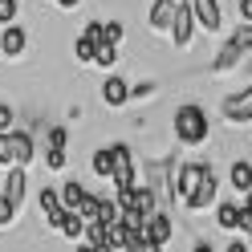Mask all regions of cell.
<instances>
[{
    "instance_id": "6da1fadb",
    "label": "cell",
    "mask_w": 252,
    "mask_h": 252,
    "mask_svg": "<svg viewBox=\"0 0 252 252\" xmlns=\"http://www.w3.org/2000/svg\"><path fill=\"white\" fill-rule=\"evenodd\" d=\"M175 134H179V143H203V138L212 134V118H208V110L195 106V102H187L175 110Z\"/></svg>"
},
{
    "instance_id": "7a4b0ae2",
    "label": "cell",
    "mask_w": 252,
    "mask_h": 252,
    "mask_svg": "<svg viewBox=\"0 0 252 252\" xmlns=\"http://www.w3.org/2000/svg\"><path fill=\"white\" fill-rule=\"evenodd\" d=\"M208 163H187V167H179V183H175V195L183 199V203H191L195 199V191H199V183L208 179Z\"/></svg>"
},
{
    "instance_id": "3957f363",
    "label": "cell",
    "mask_w": 252,
    "mask_h": 252,
    "mask_svg": "<svg viewBox=\"0 0 252 252\" xmlns=\"http://www.w3.org/2000/svg\"><path fill=\"white\" fill-rule=\"evenodd\" d=\"M220 114L228 122H248L252 118V86H244L240 94H228L224 106H220Z\"/></svg>"
},
{
    "instance_id": "277c9868",
    "label": "cell",
    "mask_w": 252,
    "mask_h": 252,
    "mask_svg": "<svg viewBox=\"0 0 252 252\" xmlns=\"http://www.w3.org/2000/svg\"><path fill=\"white\" fill-rule=\"evenodd\" d=\"M175 17H179V4H175V0H155L147 25L155 29V33H171V29H175Z\"/></svg>"
},
{
    "instance_id": "5b68a950",
    "label": "cell",
    "mask_w": 252,
    "mask_h": 252,
    "mask_svg": "<svg viewBox=\"0 0 252 252\" xmlns=\"http://www.w3.org/2000/svg\"><path fill=\"white\" fill-rule=\"evenodd\" d=\"M187 4H191V12H195V25H203L208 33H216V29L224 25V12H220L216 0H187Z\"/></svg>"
},
{
    "instance_id": "8992f818",
    "label": "cell",
    "mask_w": 252,
    "mask_h": 252,
    "mask_svg": "<svg viewBox=\"0 0 252 252\" xmlns=\"http://www.w3.org/2000/svg\"><path fill=\"white\" fill-rule=\"evenodd\" d=\"M114 187H134V163H130V147H114Z\"/></svg>"
},
{
    "instance_id": "52a82bcc",
    "label": "cell",
    "mask_w": 252,
    "mask_h": 252,
    "mask_svg": "<svg viewBox=\"0 0 252 252\" xmlns=\"http://www.w3.org/2000/svg\"><path fill=\"white\" fill-rule=\"evenodd\" d=\"M143 240H147V244H155V248H163V244L171 240V220L155 212V216L147 220V228H143Z\"/></svg>"
},
{
    "instance_id": "ba28073f",
    "label": "cell",
    "mask_w": 252,
    "mask_h": 252,
    "mask_svg": "<svg viewBox=\"0 0 252 252\" xmlns=\"http://www.w3.org/2000/svg\"><path fill=\"white\" fill-rule=\"evenodd\" d=\"M191 25H195V12H191V4H183V0H179V17H175V29H171V37H175L179 49H183V45H191Z\"/></svg>"
},
{
    "instance_id": "9c48e42d",
    "label": "cell",
    "mask_w": 252,
    "mask_h": 252,
    "mask_svg": "<svg viewBox=\"0 0 252 252\" xmlns=\"http://www.w3.org/2000/svg\"><path fill=\"white\" fill-rule=\"evenodd\" d=\"M0 195H4V199L12 203V208L21 212V199H25V167H12V171H8V179H4V191H0Z\"/></svg>"
},
{
    "instance_id": "30bf717a",
    "label": "cell",
    "mask_w": 252,
    "mask_h": 252,
    "mask_svg": "<svg viewBox=\"0 0 252 252\" xmlns=\"http://www.w3.org/2000/svg\"><path fill=\"white\" fill-rule=\"evenodd\" d=\"M41 212H45V220H49L53 228H61V220H65V208H61V191L45 187V191H41Z\"/></svg>"
},
{
    "instance_id": "8fae6325",
    "label": "cell",
    "mask_w": 252,
    "mask_h": 252,
    "mask_svg": "<svg viewBox=\"0 0 252 252\" xmlns=\"http://www.w3.org/2000/svg\"><path fill=\"white\" fill-rule=\"evenodd\" d=\"M102 102H106V106H122V102H130V86H126L122 77H106V82H102Z\"/></svg>"
},
{
    "instance_id": "7c38bea8",
    "label": "cell",
    "mask_w": 252,
    "mask_h": 252,
    "mask_svg": "<svg viewBox=\"0 0 252 252\" xmlns=\"http://www.w3.org/2000/svg\"><path fill=\"white\" fill-rule=\"evenodd\" d=\"M25 45H29L25 29H21V25H12V29H4V37H0V53H8V57H21V53H25Z\"/></svg>"
},
{
    "instance_id": "4fadbf2b",
    "label": "cell",
    "mask_w": 252,
    "mask_h": 252,
    "mask_svg": "<svg viewBox=\"0 0 252 252\" xmlns=\"http://www.w3.org/2000/svg\"><path fill=\"white\" fill-rule=\"evenodd\" d=\"M126 212L151 220L155 216V191H151V187H134V199H130V208H126Z\"/></svg>"
},
{
    "instance_id": "5bb4252c",
    "label": "cell",
    "mask_w": 252,
    "mask_h": 252,
    "mask_svg": "<svg viewBox=\"0 0 252 252\" xmlns=\"http://www.w3.org/2000/svg\"><path fill=\"white\" fill-rule=\"evenodd\" d=\"M216 191H220V179H216V171H208V179L199 183V191H195V199L187 203V208H208V203L216 199Z\"/></svg>"
},
{
    "instance_id": "9a60e30c",
    "label": "cell",
    "mask_w": 252,
    "mask_h": 252,
    "mask_svg": "<svg viewBox=\"0 0 252 252\" xmlns=\"http://www.w3.org/2000/svg\"><path fill=\"white\" fill-rule=\"evenodd\" d=\"M232 187H236V191H252V163H244V159H236L232 163Z\"/></svg>"
},
{
    "instance_id": "2e32d148",
    "label": "cell",
    "mask_w": 252,
    "mask_h": 252,
    "mask_svg": "<svg viewBox=\"0 0 252 252\" xmlns=\"http://www.w3.org/2000/svg\"><path fill=\"white\" fill-rule=\"evenodd\" d=\"M82 199H86V187L82 183H61V208H65V212H77Z\"/></svg>"
},
{
    "instance_id": "e0dca14e",
    "label": "cell",
    "mask_w": 252,
    "mask_h": 252,
    "mask_svg": "<svg viewBox=\"0 0 252 252\" xmlns=\"http://www.w3.org/2000/svg\"><path fill=\"white\" fill-rule=\"evenodd\" d=\"M216 224L236 232V228H240V203H220V208H216Z\"/></svg>"
},
{
    "instance_id": "ac0fdd59",
    "label": "cell",
    "mask_w": 252,
    "mask_h": 252,
    "mask_svg": "<svg viewBox=\"0 0 252 252\" xmlns=\"http://www.w3.org/2000/svg\"><path fill=\"white\" fill-rule=\"evenodd\" d=\"M94 175L114 179V147H102L98 155H94Z\"/></svg>"
},
{
    "instance_id": "d6986e66",
    "label": "cell",
    "mask_w": 252,
    "mask_h": 252,
    "mask_svg": "<svg viewBox=\"0 0 252 252\" xmlns=\"http://www.w3.org/2000/svg\"><path fill=\"white\" fill-rule=\"evenodd\" d=\"M236 61H240V49H236V45L228 41V45H224V49H220V57L212 61V73H228V69L236 65Z\"/></svg>"
},
{
    "instance_id": "ffe728a7",
    "label": "cell",
    "mask_w": 252,
    "mask_h": 252,
    "mask_svg": "<svg viewBox=\"0 0 252 252\" xmlns=\"http://www.w3.org/2000/svg\"><path fill=\"white\" fill-rule=\"evenodd\" d=\"M61 232H65L69 240H82V236H86V220L77 216V212H65V220H61Z\"/></svg>"
},
{
    "instance_id": "44dd1931",
    "label": "cell",
    "mask_w": 252,
    "mask_h": 252,
    "mask_svg": "<svg viewBox=\"0 0 252 252\" xmlns=\"http://www.w3.org/2000/svg\"><path fill=\"white\" fill-rule=\"evenodd\" d=\"M12 147H17V167H25L29 159H33V138H29L25 130H17V134H12Z\"/></svg>"
},
{
    "instance_id": "7402d4cb",
    "label": "cell",
    "mask_w": 252,
    "mask_h": 252,
    "mask_svg": "<svg viewBox=\"0 0 252 252\" xmlns=\"http://www.w3.org/2000/svg\"><path fill=\"white\" fill-rule=\"evenodd\" d=\"M0 167H17V147H12V134H0Z\"/></svg>"
},
{
    "instance_id": "603a6c76",
    "label": "cell",
    "mask_w": 252,
    "mask_h": 252,
    "mask_svg": "<svg viewBox=\"0 0 252 252\" xmlns=\"http://www.w3.org/2000/svg\"><path fill=\"white\" fill-rule=\"evenodd\" d=\"M94 61H98L102 69H110V65H118V45H98V53H94Z\"/></svg>"
},
{
    "instance_id": "cb8c5ba5",
    "label": "cell",
    "mask_w": 252,
    "mask_h": 252,
    "mask_svg": "<svg viewBox=\"0 0 252 252\" xmlns=\"http://www.w3.org/2000/svg\"><path fill=\"white\" fill-rule=\"evenodd\" d=\"M17 12H21V0H0V25L4 29L17 25Z\"/></svg>"
},
{
    "instance_id": "d4e9b609",
    "label": "cell",
    "mask_w": 252,
    "mask_h": 252,
    "mask_svg": "<svg viewBox=\"0 0 252 252\" xmlns=\"http://www.w3.org/2000/svg\"><path fill=\"white\" fill-rule=\"evenodd\" d=\"M0 134H17V110L0 102Z\"/></svg>"
},
{
    "instance_id": "484cf974",
    "label": "cell",
    "mask_w": 252,
    "mask_h": 252,
    "mask_svg": "<svg viewBox=\"0 0 252 252\" xmlns=\"http://www.w3.org/2000/svg\"><path fill=\"white\" fill-rule=\"evenodd\" d=\"M102 41L106 45H118L122 41V21H102Z\"/></svg>"
},
{
    "instance_id": "4316f807",
    "label": "cell",
    "mask_w": 252,
    "mask_h": 252,
    "mask_svg": "<svg viewBox=\"0 0 252 252\" xmlns=\"http://www.w3.org/2000/svg\"><path fill=\"white\" fill-rule=\"evenodd\" d=\"M232 45H236V49H252V25H240V29H236V33H232Z\"/></svg>"
},
{
    "instance_id": "83f0119b",
    "label": "cell",
    "mask_w": 252,
    "mask_h": 252,
    "mask_svg": "<svg viewBox=\"0 0 252 252\" xmlns=\"http://www.w3.org/2000/svg\"><path fill=\"white\" fill-rule=\"evenodd\" d=\"M73 53H77V61H82V65H86V61H94V53H98V45H90V41H82V37H77Z\"/></svg>"
},
{
    "instance_id": "f1b7e54d",
    "label": "cell",
    "mask_w": 252,
    "mask_h": 252,
    "mask_svg": "<svg viewBox=\"0 0 252 252\" xmlns=\"http://www.w3.org/2000/svg\"><path fill=\"white\" fill-rule=\"evenodd\" d=\"M82 41H90V45H102V21H90V25L82 29Z\"/></svg>"
},
{
    "instance_id": "f546056e",
    "label": "cell",
    "mask_w": 252,
    "mask_h": 252,
    "mask_svg": "<svg viewBox=\"0 0 252 252\" xmlns=\"http://www.w3.org/2000/svg\"><path fill=\"white\" fill-rule=\"evenodd\" d=\"M49 151H65V126H53L49 130Z\"/></svg>"
},
{
    "instance_id": "4dcf8cb0",
    "label": "cell",
    "mask_w": 252,
    "mask_h": 252,
    "mask_svg": "<svg viewBox=\"0 0 252 252\" xmlns=\"http://www.w3.org/2000/svg\"><path fill=\"white\" fill-rule=\"evenodd\" d=\"M12 216H17V208H12V203L0 195V228H8V224H12Z\"/></svg>"
},
{
    "instance_id": "1f68e13d",
    "label": "cell",
    "mask_w": 252,
    "mask_h": 252,
    "mask_svg": "<svg viewBox=\"0 0 252 252\" xmlns=\"http://www.w3.org/2000/svg\"><path fill=\"white\" fill-rule=\"evenodd\" d=\"M240 17H244V25H252V0H240Z\"/></svg>"
},
{
    "instance_id": "d6a6232c",
    "label": "cell",
    "mask_w": 252,
    "mask_h": 252,
    "mask_svg": "<svg viewBox=\"0 0 252 252\" xmlns=\"http://www.w3.org/2000/svg\"><path fill=\"white\" fill-rule=\"evenodd\" d=\"M130 98H151V86H147V82H143V86H134V90H130Z\"/></svg>"
},
{
    "instance_id": "836d02e7",
    "label": "cell",
    "mask_w": 252,
    "mask_h": 252,
    "mask_svg": "<svg viewBox=\"0 0 252 252\" xmlns=\"http://www.w3.org/2000/svg\"><path fill=\"white\" fill-rule=\"evenodd\" d=\"M228 252H252V248H248L244 240H236V244H228Z\"/></svg>"
},
{
    "instance_id": "e575fe53",
    "label": "cell",
    "mask_w": 252,
    "mask_h": 252,
    "mask_svg": "<svg viewBox=\"0 0 252 252\" xmlns=\"http://www.w3.org/2000/svg\"><path fill=\"white\" fill-rule=\"evenodd\" d=\"M53 4H61V8H77L82 0H53Z\"/></svg>"
},
{
    "instance_id": "d590c367",
    "label": "cell",
    "mask_w": 252,
    "mask_h": 252,
    "mask_svg": "<svg viewBox=\"0 0 252 252\" xmlns=\"http://www.w3.org/2000/svg\"><path fill=\"white\" fill-rule=\"evenodd\" d=\"M191 252H216V248H212V244H195Z\"/></svg>"
},
{
    "instance_id": "8d00e7d4",
    "label": "cell",
    "mask_w": 252,
    "mask_h": 252,
    "mask_svg": "<svg viewBox=\"0 0 252 252\" xmlns=\"http://www.w3.org/2000/svg\"><path fill=\"white\" fill-rule=\"evenodd\" d=\"M244 212H252V191H248V195H244Z\"/></svg>"
},
{
    "instance_id": "74e56055",
    "label": "cell",
    "mask_w": 252,
    "mask_h": 252,
    "mask_svg": "<svg viewBox=\"0 0 252 252\" xmlns=\"http://www.w3.org/2000/svg\"><path fill=\"white\" fill-rule=\"evenodd\" d=\"M77 252H98V248H90V244H82V248H77Z\"/></svg>"
}]
</instances>
